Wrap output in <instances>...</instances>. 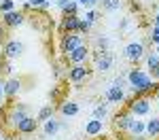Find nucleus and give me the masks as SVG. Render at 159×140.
<instances>
[{
	"label": "nucleus",
	"mask_w": 159,
	"mask_h": 140,
	"mask_svg": "<svg viewBox=\"0 0 159 140\" xmlns=\"http://www.w3.org/2000/svg\"><path fill=\"white\" fill-rule=\"evenodd\" d=\"M125 81H127V87L132 89V91H138L140 87L148 85L153 79H151V75H148L144 68H138V66H134V68H129V70L125 72Z\"/></svg>",
	"instance_id": "f257e3e1"
},
{
	"label": "nucleus",
	"mask_w": 159,
	"mask_h": 140,
	"mask_svg": "<svg viewBox=\"0 0 159 140\" xmlns=\"http://www.w3.org/2000/svg\"><path fill=\"white\" fill-rule=\"evenodd\" d=\"M125 111L132 113L134 117H138V119H142V117H147L151 113V98H147V96H134L132 100L127 102Z\"/></svg>",
	"instance_id": "f03ea898"
},
{
	"label": "nucleus",
	"mask_w": 159,
	"mask_h": 140,
	"mask_svg": "<svg viewBox=\"0 0 159 140\" xmlns=\"http://www.w3.org/2000/svg\"><path fill=\"white\" fill-rule=\"evenodd\" d=\"M25 117H28V106L25 104H17V106H13L11 111L4 115V125L9 127V129H15Z\"/></svg>",
	"instance_id": "7ed1b4c3"
},
{
	"label": "nucleus",
	"mask_w": 159,
	"mask_h": 140,
	"mask_svg": "<svg viewBox=\"0 0 159 140\" xmlns=\"http://www.w3.org/2000/svg\"><path fill=\"white\" fill-rule=\"evenodd\" d=\"M123 55H125V60H127V62L138 64L140 60H144L147 51H144V45H142L140 40H132V43H127V45H125Z\"/></svg>",
	"instance_id": "20e7f679"
},
{
	"label": "nucleus",
	"mask_w": 159,
	"mask_h": 140,
	"mask_svg": "<svg viewBox=\"0 0 159 140\" xmlns=\"http://www.w3.org/2000/svg\"><path fill=\"white\" fill-rule=\"evenodd\" d=\"M91 72H93V70H91L87 64L70 66V68H68V81H70L72 85H76V87H79V85H81V83L87 79V76H91Z\"/></svg>",
	"instance_id": "39448f33"
},
{
	"label": "nucleus",
	"mask_w": 159,
	"mask_h": 140,
	"mask_svg": "<svg viewBox=\"0 0 159 140\" xmlns=\"http://www.w3.org/2000/svg\"><path fill=\"white\" fill-rule=\"evenodd\" d=\"M2 57L4 60H17V57H21V53H24V43L21 40H4L2 43Z\"/></svg>",
	"instance_id": "423d86ee"
},
{
	"label": "nucleus",
	"mask_w": 159,
	"mask_h": 140,
	"mask_svg": "<svg viewBox=\"0 0 159 140\" xmlns=\"http://www.w3.org/2000/svg\"><path fill=\"white\" fill-rule=\"evenodd\" d=\"M68 62L70 66H79V64H87L89 62V57H91V49L87 47V45H81V47H76L74 51H70L68 55Z\"/></svg>",
	"instance_id": "0eeeda50"
},
{
	"label": "nucleus",
	"mask_w": 159,
	"mask_h": 140,
	"mask_svg": "<svg viewBox=\"0 0 159 140\" xmlns=\"http://www.w3.org/2000/svg\"><path fill=\"white\" fill-rule=\"evenodd\" d=\"M81 45H85V40H83V34H64L61 36V45H60V49L61 53H70V51H74L76 47H81Z\"/></svg>",
	"instance_id": "6e6552de"
},
{
	"label": "nucleus",
	"mask_w": 159,
	"mask_h": 140,
	"mask_svg": "<svg viewBox=\"0 0 159 140\" xmlns=\"http://www.w3.org/2000/svg\"><path fill=\"white\" fill-rule=\"evenodd\" d=\"M104 100L108 102V104H123L125 102V89L117 87V85H112L110 83L108 87H106V91H104Z\"/></svg>",
	"instance_id": "1a4fd4ad"
},
{
	"label": "nucleus",
	"mask_w": 159,
	"mask_h": 140,
	"mask_svg": "<svg viewBox=\"0 0 159 140\" xmlns=\"http://www.w3.org/2000/svg\"><path fill=\"white\" fill-rule=\"evenodd\" d=\"M112 64H115V55H112L110 51H104V53H100L98 57L93 60V70H98V72H108L110 68H112Z\"/></svg>",
	"instance_id": "9d476101"
},
{
	"label": "nucleus",
	"mask_w": 159,
	"mask_h": 140,
	"mask_svg": "<svg viewBox=\"0 0 159 140\" xmlns=\"http://www.w3.org/2000/svg\"><path fill=\"white\" fill-rule=\"evenodd\" d=\"M2 17V24L7 25V28H19V25H24L25 24V15L24 11H9V13H4V15H0Z\"/></svg>",
	"instance_id": "9b49d317"
},
{
	"label": "nucleus",
	"mask_w": 159,
	"mask_h": 140,
	"mask_svg": "<svg viewBox=\"0 0 159 140\" xmlns=\"http://www.w3.org/2000/svg\"><path fill=\"white\" fill-rule=\"evenodd\" d=\"M36 127H38V121L34 119V117H30V115H28L24 121L15 127V132H17L19 136H30V134H34V132H36Z\"/></svg>",
	"instance_id": "f8f14e48"
},
{
	"label": "nucleus",
	"mask_w": 159,
	"mask_h": 140,
	"mask_svg": "<svg viewBox=\"0 0 159 140\" xmlns=\"http://www.w3.org/2000/svg\"><path fill=\"white\" fill-rule=\"evenodd\" d=\"M79 24H81V17L79 15H64V19H61L64 34H76L79 32Z\"/></svg>",
	"instance_id": "ddd939ff"
},
{
	"label": "nucleus",
	"mask_w": 159,
	"mask_h": 140,
	"mask_svg": "<svg viewBox=\"0 0 159 140\" xmlns=\"http://www.w3.org/2000/svg\"><path fill=\"white\" fill-rule=\"evenodd\" d=\"M134 119H136V117H134L132 113H127V111H121V113L115 115V127H117L119 132H127Z\"/></svg>",
	"instance_id": "4468645a"
},
{
	"label": "nucleus",
	"mask_w": 159,
	"mask_h": 140,
	"mask_svg": "<svg viewBox=\"0 0 159 140\" xmlns=\"http://www.w3.org/2000/svg\"><path fill=\"white\" fill-rule=\"evenodd\" d=\"M21 91V79H15V76H9L7 81H4V96L13 100L17 93Z\"/></svg>",
	"instance_id": "2eb2a0df"
},
{
	"label": "nucleus",
	"mask_w": 159,
	"mask_h": 140,
	"mask_svg": "<svg viewBox=\"0 0 159 140\" xmlns=\"http://www.w3.org/2000/svg\"><path fill=\"white\" fill-rule=\"evenodd\" d=\"M102 132H104V121H100V119H93V117H91V119L85 123V134H87V136L93 138V136H100Z\"/></svg>",
	"instance_id": "dca6fc26"
},
{
	"label": "nucleus",
	"mask_w": 159,
	"mask_h": 140,
	"mask_svg": "<svg viewBox=\"0 0 159 140\" xmlns=\"http://www.w3.org/2000/svg\"><path fill=\"white\" fill-rule=\"evenodd\" d=\"M61 129V125H60V121H55L53 117L51 119H47V121H43V134H45V138H53L57 132Z\"/></svg>",
	"instance_id": "f3484780"
},
{
	"label": "nucleus",
	"mask_w": 159,
	"mask_h": 140,
	"mask_svg": "<svg viewBox=\"0 0 159 140\" xmlns=\"http://www.w3.org/2000/svg\"><path fill=\"white\" fill-rule=\"evenodd\" d=\"M144 62H147V72L151 75V79H153V75L159 70V55L153 51V53H147L144 55Z\"/></svg>",
	"instance_id": "a211bd4d"
},
{
	"label": "nucleus",
	"mask_w": 159,
	"mask_h": 140,
	"mask_svg": "<svg viewBox=\"0 0 159 140\" xmlns=\"http://www.w3.org/2000/svg\"><path fill=\"white\" fill-rule=\"evenodd\" d=\"M60 113L64 117H74V115H79V104L74 100H66L60 104Z\"/></svg>",
	"instance_id": "6ab92c4d"
},
{
	"label": "nucleus",
	"mask_w": 159,
	"mask_h": 140,
	"mask_svg": "<svg viewBox=\"0 0 159 140\" xmlns=\"http://www.w3.org/2000/svg\"><path fill=\"white\" fill-rule=\"evenodd\" d=\"M144 129H147V121H142V119L136 117L134 121H132V125H129V129H127V134L129 136H142Z\"/></svg>",
	"instance_id": "aec40b11"
},
{
	"label": "nucleus",
	"mask_w": 159,
	"mask_h": 140,
	"mask_svg": "<svg viewBox=\"0 0 159 140\" xmlns=\"http://www.w3.org/2000/svg\"><path fill=\"white\" fill-rule=\"evenodd\" d=\"M108 102L104 100V102H100V104H96V106H93V113H91V117H93V119H100V121H104V119H106V117H108Z\"/></svg>",
	"instance_id": "412c9836"
},
{
	"label": "nucleus",
	"mask_w": 159,
	"mask_h": 140,
	"mask_svg": "<svg viewBox=\"0 0 159 140\" xmlns=\"http://www.w3.org/2000/svg\"><path fill=\"white\" fill-rule=\"evenodd\" d=\"M144 134H147L148 138H157V136H159V117H153V119H148V121H147V129H144Z\"/></svg>",
	"instance_id": "4be33fe9"
},
{
	"label": "nucleus",
	"mask_w": 159,
	"mask_h": 140,
	"mask_svg": "<svg viewBox=\"0 0 159 140\" xmlns=\"http://www.w3.org/2000/svg\"><path fill=\"white\" fill-rule=\"evenodd\" d=\"M93 49L96 51H110V38L106 36V34H100V36H96V40H93Z\"/></svg>",
	"instance_id": "5701e85b"
},
{
	"label": "nucleus",
	"mask_w": 159,
	"mask_h": 140,
	"mask_svg": "<svg viewBox=\"0 0 159 140\" xmlns=\"http://www.w3.org/2000/svg\"><path fill=\"white\" fill-rule=\"evenodd\" d=\"M49 7H51V0H28L24 4L25 11H28V9H34V11L40 9V11H45V9H49Z\"/></svg>",
	"instance_id": "b1692460"
},
{
	"label": "nucleus",
	"mask_w": 159,
	"mask_h": 140,
	"mask_svg": "<svg viewBox=\"0 0 159 140\" xmlns=\"http://www.w3.org/2000/svg\"><path fill=\"white\" fill-rule=\"evenodd\" d=\"M121 7H123V0H102V9L108 11V13L119 11Z\"/></svg>",
	"instance_id": "393cba45"
},
{
	"label": "nucleus",
	"mask_w": 159,
	"mask_h": 140,
	"mask_svg": "<svg viewBox=\"0 0 159 140\" xmlns=\"http://www.w3.org/2000/svg\"><path fill=\"white\" fill-rule=\"evenodd\" d=\"M11 72H13V64H11V60H0V79L4 81V76H11Z\"/></svg>",
	"instance_id": "a878e982"
},
{
	"label": "nucleus",
	"mask_w": 159,
	"mask_h": 140,
	"mask_svg": "<svg viewBox=\"0 0 159 140\" xmlns=\"http://www.w3.org/2000/svg\"><path fill=\"white\" fill-rule=\"evenodd\" d=\"M51 117H53V108H51V104H45V106L38 111L36 121H47V119H51Z\"/></svg>",
	"instance_id": "bb28decb"
},
{
	"label": "nucleus",
	"mask_w": 159,
	"mask_h": 140,
	"mask_svg": "<svg viewBox=\"0 0 159 140\" xmlns=\"http://www.w3.org/2000/svg\"><path fill=\"white\" fill-rule=\"evenodd\" d=\"M76 11H79V2H76V0H70L68 4L61 7V13H64V15H79Z\"/></svg>",
	"instance_id": "cd10ccee"
},
{
	"label": "nucleus",
	"mask_w": 159,
	"mask_h": 140,
	"mask_svg": "<svg viewBox=\"0 0 159 140\" xmlns=\"http://www.w3.org/2000/svg\"><path fill=\"white\" fill-rule=\"evenodd\" d=\"M15 11V0H0V15Z\"/></svg>",
	"instance_id": "c85d7f7f"
},
{
	"label": "nucleus",
	"mask_w": 159,
	"mask_h": 140,
	"mask_svg": "<svg viewBox=\"0 0 159 140\" xmlns=\"http://www.w3.org/2000/svg\"><path fill=\"white\" fill-rule=\"evenodd\" d=\"M98 17H100V13H98V11H93V9H87V13H85V17H83V19H85V21H89V24L93 25L96 21H98Z\"/></svg>",
	"instance_id": "c756f323"
},
{
	"label": "nucleus",
	"mask_w": 159,
	"mask_h": 140,
	"mask_svg": "<svg viewBox=\"0 0 159 140\" xmlns=\"http://www.w3.org/2000/svg\"><path fill=\"white\" fill-rule=\"evenodd\" d=\"M148 40H151L153 45H159V28H157V25H153V28H151V34H148Z\"/></svg>",
	"instance_id": "7c9ffc66"
},
{
	"label": "nucleus",
	"mask_w": 159,
	"mask_h": 140,
	"mask_svg": "<svg viewBox=\"0 0 159 140\" xmlns=\"http://www.w3.org/2000/svg\"><path fill=\"white\" fill-rule=\"evenodd\" d=\"M89 30H91V24L85 21L83 17H81V24H79V34H89Z\"/></svg>",
	"instance_id": "2f4dec72"
},
{
	"label": "nucleus",
	"mask_w": 159,
	"mask_h": 140,
	"mask_svg": "<svg viewBox=\"0 0 159 140\" xmlns=\"http://www.w3.org/2000/svg\"><path fill=\"white\" fill-rule=\"evenodd\" d=\"M79 2V7H85V9H91V7H96L100 0H76Z\"/></svg>",
	"instance_id": "473e14b6"
},
{
	"label": "nucleus",
	"mask_w": 159,
	"mask_h": 140,
	"mask_svg": "<svg viewBox=\"0 0 159 140\" xmlns=\"http://www.w3.org/2000/svg\"><path fill=\"white\" fill-rule=\"evenodd\" d=\"M7 30H9V28H7V25L0 21V45H2V43L7 40Z\"/></svg>",
	"instance_id": "72a5a7b5"
},
{
	"label": "nucleus",
	"mask_w": 159,
	"mask_h": 140,
	"mask_svg": "<svg viewBox=\"0 0 159 140\" xmlns=\"http://www.w3.org/2000/svg\"><path fill=\"white\" fill-rule=\"evenodd\" d=\"M4 98H7L4 96V81L0 79V104H4Z\"/></svg>",
	"instance_id": "f704fd0d"
},
{
	"label": "nucleus",
	"mask_w": 159,
	"mask_h": 140,
	"mask_svg": "<svg viewBox=\"0 0 159 140\" xmlns=\"http://www.w3.org/2000/svg\"><path fill=\"white\" fill-rule=\"evenodd\" d=\"M53 76H55V79H60V76H61V64H55V68H53Z\"/></svg>",
	"instance_id": "c9c22d12"
},
{
	"label": "nucleus",
	"mask_w": 159,
	"mask_h": 140,
	"mask_svg": "<svg viewBox=\"0 0 159 140\" xmlns=\"http://www.w3.org/2000/svg\"><path fill=\"white\" fill-rule=\"evenodd\" d=\"M127 140H147V134H142V136H129Z\"/></svg>",
	"instance_id": "e433bc0d"
},
{
	"label": "nucleus",
	"mask_w": 159,
	"mask_h": 140,
	"mask_svg": "<svg viewBox=\"0 0 159 140\" xmlns=\"http://www.w3.org/2000/svg\"><path fill=\"white\" fill-rule=\"evenodd\" d=\"M53 2H55V4H57V7H64V4H68V2H70V0H53Z\"/></svg>",
	"instance_id": "4c0bfd02"
},
{
	"label": "nucleus",
	"mask_w": 159,
	"mask_h": 140,
	"mask_svg": "<svg viewBox=\"0 0 159 140\" xmlns=\"http://www.w3.org/2000/svg\"><path fill=\"white\" fill-rule=\"evenodd\" d=\"M51 98L57 100V98H60V89H53V91H51Z\"/></svg>",
	"instance_id": "58836bf2"
},
{
	"label": "nucleus",
	"mask_w": 159,
	"mask_h": 140,
	"mask_svg": "<svg viewBox=\"0 0 159 140\" xmlns=\"http://www.w3.org/2000/svg\"><path fill=\"white\" fill-rule=\"evenodd\" d=\"M153 25H157V28H159V11L155 13V17H153Z\"/></svg>",
	"instance_id": "ea45409f"
},
{
	"label": "nucleus",
	"mask_w": 159,
	"mask_h": 140,
	"mask_svg": "<svg viewBox=\"0 0 159 140\" xmlns=\"http://www.w3.org/2000/svg\"><path fill=\"white\" fill-rule=\"evenodd\" d=\"M4 115H7V111H4V104H0V119H4Z\"/></svg>",
	"instance_id": "a19ab883"
},
{
	"label": "nucleus",
	"mask_w": 159,
	"mask_h": 140,
	"mask_svg": "<svg viewBox=\"0 0 159 140\" xmlns=\"http://www.w3.org/2000/svg\"><path fill=\"white\" fill-rule=\"evenodd\" d=\"M127 28H129V21H127V19H123V24H121V30H127Z\"/></svg>",
	"instance_id": "79ce46f5"
},
{
	"label": "nucleus",
	"mask_w": 159,
	"mask_h": 140,
	"mask_svg": "<svg viewBox=\"0 0 159 140\" xmlns=\"http://www.w3.org/2000/svg\"><path fill=\"white\" fill-rule=\"evenodd\" d=\"M153 98H155V102H157V104H159V89H157V91H155V96H153Z\"/></svg>",
	"instance_id": "37998d69"
},
{
	"label": "nucleus",
	"mask_w": 159,
	"mask_h": 140,
	"mask_svg": "<svg viewBox=\"0 0 159 140\" xmlns=\"http://www.w3.org/2000/svg\"><path fill=\"white\" fill-rule=\"evenodd\" d=\"M153 79H155V81H159V70L155 72V75H153Z\"/></svg>",
	"instance_id": "c03bdc74"
},
{
	"label": "nucleus",
	"mask_w": 159,
	"mask_h": 140,
	"mask_svg": "<svg viewBox=\"0 0 159 140\" xmlns=\"http://www.w3.org/2000/svg\"><path fill=\"white\" fill-rule=\"evenodd\" d=\"M155 53H157V55H159V45H155Z\"/></svg>",
	"instance_id": "a18cd8bd"
},
{
	"label": "nucleus",
	"mask_w": 159,
	"mask_h": 140,
	"mask_svg": "<svg viewBox=\"0 0 159 140\" xmlns=\"http://www.w3.org/2000/svg\"><path fill=\"white\" fill-rule=\"evenodd\" d=\"M0 140H4V136H2V134H0Z\"/></svg>",
	"instance_id": "49530a36"
}]
</instances>
